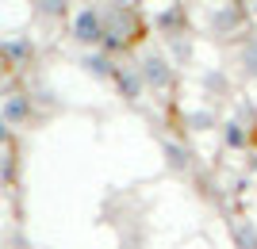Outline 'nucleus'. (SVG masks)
<instances>
[{"label":"nucleus","instance_id":"f257e3e1","mask_svg":"<svg viewBox=\"0 0 257 249\" xmlns=\"http://www.w3.org/2000/svg\"><path fill=\"white\" fill-rule=\"evenodd\" d=\"M150 39V23L139 12V4H104V54L111 58H135Z\"/></svg>","mask_w":257,"mask_h":249},{"label":"nucleus","instance_id":"f03ea898","mask_svg":"<svg viewBox=\"0 0 257 249\" xmlns=\"http://www.w3.org/2000/svg\"><path fill=\"white\" fill-rule=\"evenodd\" d=\"M65 39L85 50H100L104 46V4L100 0H77L69 20H65Z\"/></svg>","mask_w":257,"mask_h":249},{"label":"nucleus","instance_id":"7ed1b4c3","mask_svg":"<svg viewBox=\"0 0 257 249\" xmlns=\"http://www.w3.org/2000/svg\"><path fill=\"white\" fill-rule=\"evenodd\" d=\"M135 65H139L142 81H146V92L169 96L173 88H177V65L165 54V46H142L139 54H135Z\"/></svg>","mask_w":257,"mask_h":249},{"label":"nucleus","instance_id":"20e7f679","mask_svg":"<svg viewBox=\"0 0 257 249\" xmlns=\"http://www.w3.org/2000/svg\"><path fill=\"white\" fill-rule=\"evenodd\" d=\"M0 115L12 130H35L43 123V111H39V96L27 92L23 85H4L0 88Z\"/></svg>","mask_w":257,"mask_h":249},{"label":"nucleus","instance_id":"39448f33","mask_svg":"<svg viewBox=\"0 0 257 249\" xmlns=\"http://www.w3.org/2000/svg\"><path fill=\"white\" fill-rule=\"evenodd\" d=\"M249 8L242 4V0H215L211 8H207L204 16V31L215 35V39H246L249 35Z\"/></svg>","mask_w":257,"mask_h":249},{"label":"nucleus","instance_id":"423d86ee","mask_svg":"<svg viewBox=\"0 0 257 249\" xmlns=\"http://www.w3.org/2000/svg\"><path fill=\"white\" fill-rule=\"evenodd\" d=\"M4 58H8L12 77L20 81L23 73H31V69H35V62H39V46H35L31 35H8V39H4Z\"/></svg>","mask_w":257,"mask_h":249},{"label":"nucleus","instance_id":"0eeeda50","mask_svg":"<svg viewBox=\"0 0 257 249\" xmlns=\"http://www.w3.org/2000/svg\"><path fill=\"white\" fill-rule=\"evenodd\" d=\"M111 88H115V96H123L127 104H142V100L150 96V92H146V81H142V73H139V65H135V58H123V62L115 65Z\"/></svg>","mask_w":257,"mask_h":249},{"label":"nucleus","instance_id":"6e6552de","mask_svg":"<svg viewBox=\"0 0 257 249\" xmlns=\"http://www.w3.org/2000/svg\"><path fill=\"white\" fill-rule=\"evenodd\" d=\"M188 8L184 4H177V0H169L165 8L154 16V31L161 35V43H169V39H181V35H192L188 31Z\"/></svg>","mask_w":257,"mask_h":249},{"label":"nucleus","instance_id":"1a4fd4ad","mask_svg":"<svg viewBox=\"0 0 257 249\" xmlns=\"http://www.w3.org/2000/svg\"><path fill=\"white\" fill-rule=\"evenodd\" d=\"M77 65H81V69H85L88 77H96V81L111 85V77H115V65H119V58L104 54V50H85V54L77 58Z\"/></svg>","mask_w":257,"mask_h":249},{"label":"nucleus","instance_id":"9d476101","mask_svg":"<svg viewBox=\"0 0 257 249\" xmlns=\"http://www.w3.org/2000/svg\"><path fill=\"white\" fill-rule=\"evenodd\" d=\"M219 138H223V150H249L253 146V127H246L242 119H223L219 123Z\"/></svg>","mask_w":257,"mask_h":249},{"label":"nucleus","instance_id":"9b49d317","mask_svg":"<svg viewBox=\"0 0 257 249\" xmlns=\"http://www.w3.org/2000/svg\"><path fill=\"white\" fill-rule=\"evenodd\" d=\"M234 73L242 81H257V31H249L234 50Z\"/></svg>","mask_w":257,"mask_h":249},{"label":"nucleus","instance_id":"f8f14e48","mask_svg":"<svg viewBox=\"0 0 257 249\" xmlns=\"http://www.w3.org/2000/svg\"><path fill=\"white\" fill-rule=\"evenodd\" d=\"M31 12L43 23H54V27H65L69 12H73V0H31Z\"/></svg>","mask_w":257,"mask_h":249},{"label":"nucleus","instance_id":"ddd939ff","mask_svg":"<svg viewBox=\"0 0 257 249\" xmlns=\"http://www.w3.org/2000/svg\"><path fill=\"white\" fill-rule=\"evenodd\" d=\"M161 153H165V161H169L173 173H184V169H192V150L177 138H161Z\"/></svg>","mask_w":257,"mask_h":249},{"label":"nucleus","instance_id":"4468645a","mask_svg":"<svg viewBox=\"0 0 257 249\" xmlns=\"http://www.w3.org/2000/svg\"><path fill=\"white\" fill-rule=\"evenodd\" d=\"M188 127H192V130H211L215 115H211V111H188Z\"/></svg>","mask_w":257,"mask_h":249},{"label":"nucleus","instance_id":"2eb2a0df","mask_svg":"<svg viewBox=\"0 0 257 249\" xmlns=\"http://www.w3.org/2000/svg\"><path fill=\"white\" fill-rule=\"evenodd\" d=\"M8 230H12V207L8 199H0V241L8 238Z\"/></svg>","mask_w":257,"mask_h":249},{"label":"nucleus","instance_id":"dca6fc26","mask_svg":"<svg viewBox=\"0 0 257 249\" xmlns=\"http://www.w3.org/2000/svg\"><path fill=\"white\" fill-rule=\"evenodd\" d=\"M0 85H20V81L12 77V69H8V58H4V39H0Z\"/></svg>","mask_w":257,"mask_h":249},{"label":"nucleus","instance_id":"f3484780","mask_svg":"<svg viewBox=\"0 0 257 249\" xmlns=\"http://www.w3.org/2000/svg\"><path fill=\"white\" fill-rule=\"evenodd\" d=\"M12 142H16V130L4 123V115H0V150H12Z\"/></svg>","mask_w":257,"mask_h":249},{"label":"nucleus","instance_id":"a211bd4d","mask_svg":"<svg viewBox=\"0 0 257 249\" xmlns=\"http://www.w3.org/2000/svg\"><path fill=\"white\" fill-rule=\"evenodd\" d=\"M0 249H23V241H20V238H12V234H8V238L0 241Z\"/></svg>","mask_w":257,"mask_h":249},{"label":"nucleus","instance_id":"6ab92c4d","mask_svg":"<svg viewBox=\"0 0 257 249\" xmlns=\"http://www.w3.org/2000/svg\"><path fill=\"white\" fill-rule=\"evenodd\" d=\"M100 4H135V0H100Z\"/></svg>","mask_w":257,"mask_h":249},{"label":"nucleus","instance_id":"aec40b11","mask_svg":"<svg viewBox=\"0 0 257 249\" xmlns=\"http://www.w3.org/2000/svg\"><path fill=\"white\" fill-rule=\"evenodd\" d=\"M177 4H184V0H177Z\"/></svg>","mask_w":257,"mask_h":249},{"label":"nucleus","instance_id":"412c9836","mask_svg":"<svg viewBox=\"0 0 257 249\" xmlns=\"http://www.w3.org/2000/svg\"><path fill=\"white\" fill-rule=\"evenodd\" d=\"M211 4H215V0H211Z\"/></svg>","mask_w":257,"mask_h":249}]
</instances>
